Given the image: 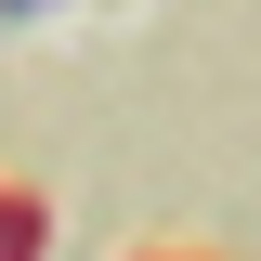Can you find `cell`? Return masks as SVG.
<instances>
[{
	"instance_id": "obj_1",
	"label": "cell",
	"mask_w": 261,
	"mask_h": 261,
	"mask_svg": "<svg viewBox=\"0 0 261 261\" xmlns=\"http://www.w3.org/2000/svg\"><path fill=\"white\" fill-rule=\"evenodd\" d=\"M130 261H209V248H130Z\"/></svg>"
}]
</instances>
